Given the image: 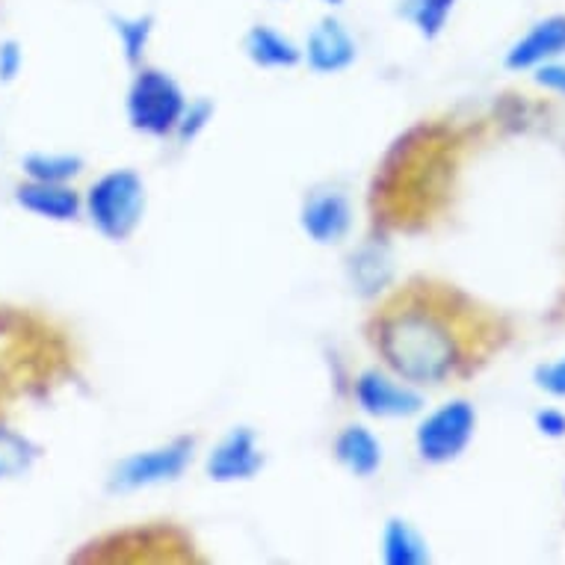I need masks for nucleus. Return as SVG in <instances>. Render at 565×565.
<instances>
[{
	"instance_id": "obj_1",
	"label": "nucleus",
	"mask_w": 565,
	"mask_h": 565,
	"mask_svg": "<svg viewBox=\"0 0 565 565\" xmlns=\"http://www.w3.org/2000/svg\"><path fill=\"white\" fill-rule=\"evenodd\" d=\"M380 364L415 388H436L465 364V338L454 315L417 294L391 299L371 323Z\"/></svg>"
},
{
	"instance_id": "obj_2",
	"label": "nucleus",
	"mask_w": 565,
	"mask_h": 565,
	"mask_svg": "<svg viewBox=\"0 0 565 565\" xmlns=\"http://www.w3.org/2000/svg\"><path fill=\"white\" fill-rule=\"evenodd\" d=\"M149 211V184L137 169L116 167L98 175L84 193V216L110 243H128Z\"/></svg>"
},
{
	"instance_id": "obj_3",
	"label": "nucleus",
	"mask_w": 565,
	"mask_h": 565,
	"mask_svg": "<svg viewBox=\"0 0 565 565\" xmlns=\"http://www.w3.org/2000/svg\"><path fill=\"white\" fill-rule=\"evenodd\" d=\"M190 95L175 77L158 65H137L125 89V119L139 137L172 139L184 116Z\"/></svg>"
},
{
	"instance_id": "obj_4",
	"label": "nucleus",
	"mask_w": 565,
	"mask_h": 565,
	"mask_svg": "<svg viewBox=\"0 0 565 565\" xmlns=\"http://www.w3.org/2000/svg\"><path fill=\"white\" fill-rule=\"evenodd\" d=\"M480 427V415L471 399L454 397L436 406L417 420L415 427V454L424 465L441 468V465L459 462L468 447L473 445Z\"/></svg>"
},
{
	"instance_id": "obj_5",
	"label": "nucleus",
	"mask_w": 565,
	"mask_h": 565,
	"mask_svg": "<svg viewBox=\"0 0 565 565\" xmlns=\"http://www.w3.org/2000/svg\"><path fill=\"white\" fill-rule=\"evenodd\" d=\"M195 456V438L178 436L163 445L146 447V450H134L125 459L113 465L110 477H107V489L113 494H137V491L158 489L178 482L190 471Z\"/></svg>"
},
{
	"instance_id": "obj_6",
	"label": "nucleus",
	"mask_w": 565,
	"mask_h": 565,
	"mask_svg": "<svg viewBox=\"0 0 565 565\" xmlns=\"http://www.w3.org/2000/svg\"><path fill=\"white\" fill-rule=\"evenodd\" d=\"M352 403L373 420H406L424 412V391L385 367H364L352 380Z\"/></svg>"
},
{
	"instance_id": "obj_7",
	"label": "nucleus",
	"mask_w": 565,
	"mask_h": 565,
	"mask_svg": "<svg viewBox=\"0 0 565 565\" xmlns=\"http://www.w3.org/2000/svg\"><path fill=\"white\" fill-rule=\"evenodd\" d=\"M264 468H267V454L252 427H232L204 454V477L216 486L252 482Z\"/></svg>"
},
{
	"instance_id": "obj_8",
	"label": "nucleus",
	"mask_w": 565,
	"mask_h": 565,
	"mask_svg": "<svg viewBox=\"0 0 565 565\" xmlns=\"http://www.w3.org/2000/svg\"><path fill=\"white\" fill-rule=\"evenodd\" d=\"M299 228L315 246H341L355 228V207L343 190H315L299 207Z\"/></svg>"
},
{
	"instance_id": "obj_9",
	"label": "nucleus",
	"mask_w": 565,
	"mask_h": 565,
	"mask_svg": "<svg viewBox=\"0 0 565 565\" xmlns=\"http://www.w3.org/2000/svg\"><path fill=\"white\" fill-rule=\"evenodd\" d=\"M359 60V39L334 15H326L308 30L302 42V65L317 77H334L350 72Z\"/></svg>"
},
{
	"instance_id": "obj_10",
	"label": "nucleus",
	"mask_w": 565,
	"mask_h": 565,
	"mask_svg": "<svg viewBox=\"0 0 565 565\" xmlns=\"http://www.w3.org/2000/svg\"><path fill=\"white\" fill-rule=\"evenodd\" d=\"M565 54V15H547L536 21L521 39H515L503 56L507 72H533L539 65L559 60Z\"/></svg>"
},
{
	"instance_id": "obj_11",
	"label": "nucleus",
	"mask_w": 565,
	"mask_h": 565,
	"mask_svg": "<svg viewBox=\"0 0 565 565\" xmlns=\"http://www.w3.org/2000/svg\"><path fill=\"white\" fill-rule=\"evenodd\" d=\"M15 204L45 223H75L84 216V195L72 184H42L24 178V184L15 186Z\"/></svg>"
},
{
	"instance_id": "obj_12",
	"label": "nucleus",
	"mask_w": 565,
	"mask_h": 565,
	"mask_svg": "<svg viewBox=\"0 0 565 565\" xmlns=\"http://www.w3.org/2000/svg\"><path fill=\"white\" fill-rule=\"evenodd\" d=\"M332 456L355 480H373L385 465V445L367 424H347L334 436Z\"/></svg>"
},
{
	"instance_id": "obj_13",
	"label": "nucleus",
	"mask_w": 565,
	"mask_h": 565,
	"mask_svg": "<svg viewBox=\"0 0 565 565\" xmlns=\"http://www.w3.org/2000/svg\"><path fill=\"white\" fill-rule=\"evenodd\" d=\"M243 54L260 72H290L302 65V45L273 24H255L246 30Z\"/></svg>"
},
{
	"instance_id": "obj_14",
	"label": "nucleus",
	"mask_w": 565,
	"mask_h": 565,
	"mask_svg": "<svg viewBox=\"0 0 565 565\" xmlns=\"http://www.w3.org/2000/svg\"><path fill=\"white\" fill-rule=\"evenodd\" d=\"M380 551L385 565H424L429 563V542L424 533L403 515H391L382 524Z\"/></svg>"
},
{
	"instance_id": "obj_15",
	"label": "nucleus",
	"mask_w": 565,
	"mask_h": 565,
	"mask_svg": "<svg viewBox=\"0 0 565 565\" xmlns=\"http://www.w3.org/2000/svg\"><path fill=\"white\" fill-rule=\"evenodd\" d=\"M347 273H350L352 290L364 299H373L385 294V288L394 278V264H391V255L382 246H359V249L350 255V264H347Z\"/></svg>"
},
{
	"instance_id": "obj_16",
	"label": "nucleus",
	"mask_w": 565,
	"mask_h": 565,
	"mask_svg": "<svg viewBox=\"0 0 565 565\" xmlns=\"http://www.w3.org/2000/svg\"><path fill=\"white\" fill-rule=\"evenodd\" d=\"M84 158L75 151H30L21 158V172L28 181L42 184H75L84 175Z\"/></svg>"
},
{
	"instance_id": "obj_17",
	"label": "nucleus",
	"mask_w": 565,
	"mask_h": 565,
	"mask_svg": "<svg viewBox=\"0 0 565 565\" xmlns=\"http://www.w3.org/2000/svg\"><path fill=\"white\" fill-rule=\"evenodd\" d=\"M459 0H399L397 15L415 30L424 42H436L454 19Z\"/></svg>"
},
{
	"instance_id": "obj_18",
	"label": "nucleus",
	"mask_w": 565,
	"mask_h": 565,
	"mask_svg": "<svg viewBox=\"0 0 565 565\" xmlns=\"http://www.w3.org/2000/svg\"><path fill=\"white\" fill-rule=\"evenodd\" d=\"M113 36L119 42V51L130 68L146 63V54L154 36V19L151 15H113L110 19Z\"/></svg>"
},
{
	"instance_id": "obj_19",
	"label": "nucleus",
	"mask_w": 565,
	"mask_h": 565,
	"mask_svg": "<svg viewBox=\"0 0 565 565\" xmlns=\"http://www.w3.org/2000/svg\"><path fill=\"white\" fill-rule=\"evenodd\" d=\"M39 447L15 429L0 427V482L15 480L36 465Z\"/></svg>"
},
{
	"instance_id": "obj_20",
	"label": "nucleus",
	"mask_w": 565,
	"mask_h": 565,
	"mask_svg": "<svg viewBox=\"0 0 565 565\" xmlns=\"http://www.w3.org/2000/svg\"><path fill=\"white\" fill-rule=\"evenodd\" d=\"M214 116H216V104L211 102V98H190V104H186L184 116H181V121H178V130L172 139H175L178 146H193L195 139L211 128Z\"/></svg>"
},
{
	"instance_id": "obj_21",
	"label": "nucleus",
	"mask_w": 565,
	"mask_h": 565,
	"mask_svg": "<svg viewBox=\"0 0 565 565\" xmlns=\"http://www.w3.org/2000/svg\"><path fill=\"white\" fill-rule=\"evenodd\" d=\"M533 382L539 391H545L547 397L565 399V355L554 359V362L539 364L533 371Z\"/></svg>"
},
{
	"instance_id": "obj_22",
	"label": "nucleus",
	"mask_w": 565,
	"mask_h": 565,
	"mask_svg": "<svg viewBox=\"0 0 565 565\" xmlns=\"http://www.w3.org/2000/svg\"><path fill=\"white\" fill-rule=\"evenodd\" d=\"M24 72V45L19 39L0 42V84H15Z\"/></svg>"
},
{
	"instance_id": "obj_23",
	"label": "nucleus",
	"mask_w": 565,
	"mask_h": 565,
	"mask_svg": "<svg viewBox=\"0 0 565 565\" xmlns=\"http://www.w3.org/2000/svg\"><path fill=\"white\" fill-rule=\"evenodd\" d=\"M533 429L542 438L559 441V438H565V412L559 406H542L533 415Z\"/></svg>"
},
{
	"instance_id": "obj_24",
	"label": "nucleus",
	"mask_w": 565,
	"mask_h": 565,
	"mask_svg": "<svg viewBox=\"0 0 565 565\" xmlns=\"http://www.w3.org/2000/svg\"><path fill=\"white\" fill-rule=\"evenodd\" d=\"M533 84L542 86L545 93H554L559 98H565V63L551 60V63L533 68Z\"/></svg>"
},
{
	"instance_id": "obj_25",
	"label": "nucleus",
	"mask_w": 565,
	"mask_h": 565,
	"mask_svg": "<svg viewBox=\"0 0 565 565\" xmlns=\"http://www.w3.org/2000/svg\"><path fill=\"white\" fill-rule=\"evenodd\" d=\"M320 3H323V7H343V0H320Z\"/></svg>"
}]
</instances>
